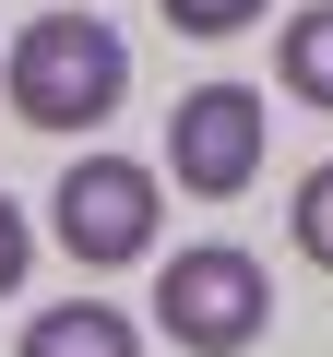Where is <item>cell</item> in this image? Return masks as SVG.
I'll return each instance as SVG.
<instances>
[{"label":"cell","mask_w":333,"mask_h":357,"mask_svg":"<svg viewBox=\"0 0 333 357\" xmlns=\"http://www.w3.org/2000/svg\"><path fill=\"white\" fill-rule=\"evenodd\" d=\"M24 262H36V227H24V203H13V191H0V298L24 286Z\"/></svg>","instance_id":"cell-9"},{"label":"cell","mask_w":333,"mask_h":357,"mask_svg":"<svg viewBox=\"0 0 333 357\" xmlns=\"http://www.w3.org/2000/svg\"><path fill=\"white\" fill-rule=\"evenodd\" d=\"M155 13L179 24V36H238V24H262V13H274V0H155Z\"/></svg>","instance_id":"cell-8"},{"label":"cell","mask_w":333,"mask_h":357,"mask_svg":"<svg viewBox=\"0 0 333 357\" xmlns=\"http://www.w3.org/2000/svg\"><path fill=\"white\" fill-rule=\"evenodd\" d=\"M0 96H13L24 131H95V119L131 96V48H119V24H95V13H36V24L13 36V60H0Z\"/></svg>","instance_id":"cell-1"},{"label":"cell","mask_w":333,"mask_h":357,"mask_svg":"<svg viewBox=\"0 0 333 357\" xmlns=\"http://www.w3.org/2000/svg\"><path fill=\"white\" fill-rule=\"evenodd\" d=\"M274 72H286V96H297V107H333V0H321V13H286Z\"/></svg>","instance_id":"cell-6"},{"label":"cell","mask_w":333,"mask_h":357,"mask_svg":"<svg viewBox=\"0 0 333 357\" xmlns=\"http://www.w3.org/2000/svg\"><path fill=\"white\" fill-rule=\"evenodd\" d=\"M60 250L84 262V274H119V262H143L155 250V167L143 155H72V178H60Z\"/></svg>","instance_id":"cell-3"},{"label":"cell","mask_w":333,"mask_h":357,"mask_svg":"<svg viewBox=\"0 0 333 357\" xmlns=\"http://www.w3.org/2000/svg\"><path fill=\"white\" fill-rule=\"evenodd\" d=\"M155 321H166V345H191V357H250L274 333V274L238 238H203V250H179L155 274Z\"/></svg>","instance_id":"cell-2"},{"label":"cell","mask_w":333,"mask_h":357,"mask_svg":"<svg viewBox=\"0 0 333 357\" xmlns=\"http://www.w3.org/2000/svg\"><path fill=\"white\" fill-rule=\"evenodd\" d=\"M166 178L191 203H238L262 178V96L250 84H191L166 107Z\"/></svg>","instance_id":"cell-4"},{"label":"cell","mask_w":333,"mask_h":357,"mask_svg":"<svg viewBox=\"0 0 333 357\" xmlns=\"http://www.w3.org/2000/svg\"><path fill=\"white\" fill-rule=\"evenodd\" d=\"M13 357H143V333H131V310H107V298H60V310L24 321Z\"/></svg>","instance_id":"cell-5"},{"label":"cell","mask_w":333,"mask_h":357,"mask_svg":"<svg viewBox=\"0 0 333 357\" xmlns=\"http://www.w3.org/2000/svg\"><path fill=\"white\" fill-rule=\"evenodd\" d=\"M286 227H297V262H321V274H333V167H309V178H297Z\"/></svg>","instance_id":"cell-7"}]
</instances>
